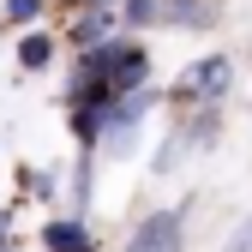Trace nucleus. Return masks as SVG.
<instances>
[{"instance_id":"1","label":"nucleus","mask_w":252,"mask_h":252,"mask_svg":"<svg viewBox=\"0 0 252 252\" xmlns=\"http://www.w3.org/2000/svg\"><path fill=\"white\" fill-rule=\"evenodd\" d=\"M84 66L96 72L114 96H132V90H144V78H150V54H144L138 42L114 36V42H102L96 54H84Z\"/></svg>"},{"instance_id":"2","label":"nucleus","mask_w":252,"mask_h":252,"mask_svg":"<svg viewBox=\"0 0 252 252\" xmlns=\"http://www.w3.org/2000/svg\"><path fill=\"white\" fill-rule=\"evenodd\" d=\"M150 102H156V90H132V96H114L108 102V114H102V150L108 156H120L126 144H132V132H138V120L150 114Z\"/></svg>"},{"instance_id":"3","label":"nucleus","mask_w":252,"mask_h":252,"mask_svg":"<svg viewBox=\"0 0 252 252\" xmlns=\"http://www.w3.org/2000/svg\"><path fill=\"white\" fill-rule=\"evenodd\" d=\"M180 246H186V210H156L126 240V252H180Z\"/></svg>"},{"instance_id":"4","label":"nucleus","mask_w":252,"mask_h":252,"mask_svg":"<svg viewBox=\"0 0 252 252\" xmlns=\"http://www.w3.org/2000/svg\"><path fill=\"white\" fill-rule=\"evenodd\" d=\"M228 84H234V60H228V54H210V60H192V66H186L180 96H186V102H216Z\"/></svg>"},{"instance_id":"5","label":"nucleus","mask_w":252,"mask_h":252,"mask_svg":"<svg viewBox=\"0 0 252 252\" xmlns=\"http://www.w3.org/2000/svg\"><path fill=\"white\" fill-rule=\"evenodd\" d=\"M216 18V0H162V24L174 30H210Z\"/></svg>"},{"instance_id":"6","label":"nucleus","mask_w":252,"mask_h":252,"mask_svg":"<svg viewBox=\"0 0 252 252\" xmlns=\"http://www.w3.org/2000/svg\"><path fill=\"white\" fill-rule=\"evenodd\" d=\"M42 246L48 252H90V234L72 216H54V222H42Z\"/></svg>"},{"instance_id":"7","label":"nucleus","mask_w":252,"mask_h":252,"mask_svg":"<svg viewBox=\"0 0 252 252\" xmlns=\"http://www.w3.org/2000/svg\"><path fill=\"white\" fill-rule=\"evenodd\" d=\"M114 24H120L114 12H84V18L72 24V42H78V48H90V54H96L102 42H114Z\"/></svg>"},{"instance_id":"8","label":"nucleus","mask_w":252,"mask_h":252,"mask_svg":"<svg viewBox=\"0 0 252 252\" xmlns=\"http://www.w3.org/2000/svg\"><path fill=\"white\" fill-rule=\"evenodd\" d=\"M18 66H24V72L54 66V36H48V30H30V36L18 42Z\"/></svg>"},{"instance_id":"9","label":"nucleus","mask_w":252,"mask_h":252,"mask_svg":"<svg viewBox=\"0 0 252 252\" xmlns=\"http://www.w3.org/2000/svg\"><path fill=\"white\" fill-rule=\"evenodd\" d=\"M120 18H126V24H150V18H162V0H126Z\"/></svg>"},{"instance_id":"10","label":"nucleus","mask_w":252,"mask_h":252,"mask_svg":"<svg viewBox=\"0 0 252 252\" xmlns=\"http://www.w3.org/2000/svg\"><path fill=\"white\" fill-rule=\"evenodd\" d=\"M42 12V0H6V24H30Z\"/></svg>"},{"instance_id":"11","label":"nucleus","mask_w":252,"mask_h":252,"mask_svg":"<svg viewBox=\"0 0 252 252\" xmlns=\"http://www.w3.org/2000/svg\"><path fill=\"white\" fill-rule=\"evenodd\" d=\"M222 252H252V216H246V222L228 234V246H222Z\"/></svg>"},{"instance_id":"12","label":"nucleus","mask_w":252,"mask_h":252,"mask_svg":"<svg viewBox=\"0 0 252 252\" xmlns=\"http://www.w3.org/2000/svg\"><path fill=\"white\" fill-rule=\"evenodd\" d=\"M246 60H252V42H246Z\"/></svg>"},{"instance_id":"13","label":"nucleus","mask_w":252,"mask_h":252,"mask_svg":"<svg viewBox=\"0 0 252 252\" xmlns=\"http://www.w3.org/2000/svg\"><path fill=\"white\" fill-rule=\"evenodd\" d=\"M0 252H12V246H0Z\"/></svg>"},{"instance_id":"14","label":"nucleus","mask_w":252,"mask_h":252,"mask_svg":"<svg viewBox=\"0 0 252 252\" xmlns=\"http://www.w3.org/2000/svg\"><path fill=\"white\" fill-rule=\"evenodd\" d=\"M0 222H6V216H0Z\"/></svg>"}]
</instances>
